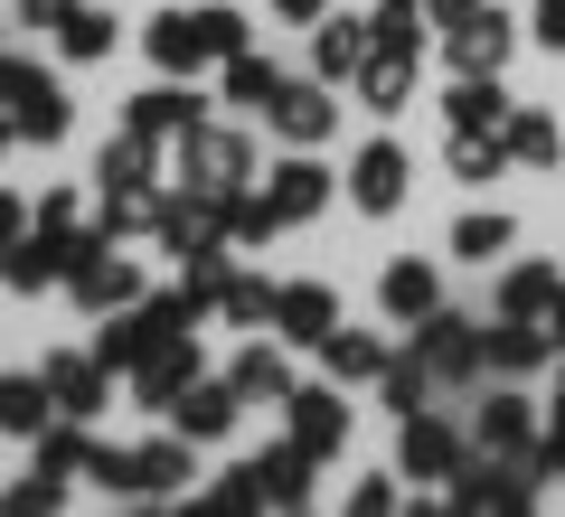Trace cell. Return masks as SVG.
I'll return each mask as SVG.
<instances>
[{
	"mask_svg": "<svg viewBox=\"0 0 565 517\" xmlns=\"http://www.w3.org/2000/svg\"><path fill=\"white\" fill-rule=\"evenodd\" d=\"M349 508H359V517H386V508H405V498H396V480H359V489H349Z\"/></svg>",
	"mask_w": 565,
	"mask_h": 517,
	"instance_id": "cell-49",
	"label": "cell"
},
{
	"mask_svg": "<svg viewBox=\"0 0 565 517\" xmlns=\"http://www.w3.org/2000/svg\"><path fill=\"white\" fill-rule=\"evenodd\" d=\"M377 396L396 405V414H415V405H434V367L405 348V358H386V367H377Z\"/></svg>",
	"mask_w": 565,
	"mask_h": 517,
	"instance_id": "cell-40",
	"label": "cell"
},
{
	"mask_svg": "<svg viewBox=\"0 0 565 517\" xmlns=\"http://www.w3.org/2000/svg\"><path fill=\"white\" fill-rule=\"evenodd\" d=\"M226 386H236L245 405H282V396H292V367H282V348H264V338H255V348H236Z\"/></svg>",
	"mask_w": 565,
	"mask_h": 517,
	"instance_id": "cell-28",
	"label": "cell"
},
{
	"mask_svg": "<svg viewBox=\"0 0 565 517\" xmlns=\"http://www.w3.org/2000/svg\"><path fill=\"white\" fill-rule=\"evenodd\" d=\"M282 423H292V442H302L311 461H330L349 442V396L340 386H292V396H282Z\"/></svg>",
	"mask_w": 565,
	"mask_h": 517,
	"instance_id": "cell-9",
	"label": "cell"
},
{
	"mask_svg": "<svg viewBox=\"0 0 565 517\" xmlns=\"http://www.w3.org/2000/svg\"><path fill=\"white\" fill-rule=\"evenodd\" d=\"M85 480H95V489H114V498H141V461L114 452V442H85Z\"/></svg>",
	"mask_w": 565,
	"mask_h": 517,
	"instance_id": "cell-42",
	"label": "cell"
},
{
	"mask_svg": "<svg viewBox=\"0 0 565 517\" xmlns=\"http://www.w3.org/2000/svg\"><path fill=\"white\" fill-rule=\"evenodd\" d=\"M151 292V282H141V263L122 255V245H104V236H85L76 245V263H66V301H76V311H132V301Z\"/></svg>",
	"mask_w": 565,
	"mask_h": 517,
	"instance_id": "cell-2",
	"label": "cell"
},
{
	"mask_svg": "<svg viewBox=\"0 0 565 517\" xmlns=\"http://www.w3.org/2000/svg\"><path fill=\"white\" fill-rule=\"evenodd\" d=\"M189 338H199V330H170V338H151V348L132 358V396L151 405V414H170V405L199 386V348H189Z\"/></svg>",
	"mask_w": 565,
	"mask_h": 517,
	"instance_id": "cell-6",
	"label": "cell"
},
{
	"mask_svg": "<svg viewBox=\"0 0 565 517\" xmlns=\"http://www.w3.org/2000/svg\"><path fill=\"white\" fill-rule=\"evenodd\" d=\"M39 57H20V47H0V114H10V104H29V95H39Z\"/></svg>",
	"mask_w": 565,
	"mask_h": 517,
	"instance_id": "cell-46",
	"label": "cell"
},
{
	"mask_svg": "<svg viewBox=\"0 0 565 517\" xmlns=\"http://www.w3.org/2000/svg\"><path fill=\"white\" fill-rule=\"evenodd\" d=\"M264 122H274V141H292V151H321V141L340 132V104H330V85H282V95L264 104Z\"/></svg>",
	"mask_w": 565,
	"mask_h": 517,
	"instance_id": "cell-11",
	"label": "cell"
},
{
	"mask_svg": "<svg viewBox=\"0 0 565 517\" xmlns=\"http://www.w3.org/2000/svg\"><path fill=\"white\" fill-rule=\"evenodd\" d=\"M245 180H255V132H245V122H217V114H207L199 132L180 141V189H207V198H236Z\"/></svg>",
	"mask_w": 565,
	"mask_h": 517,
	"instance_id": "cell-1",
	"label": "cell"
},
{
	"mask_svg": "<svg viewBox=\"0 0 565 517\" xmlns=\"http://www.w3.org/2000/svg\"><path fill=\"white\" fill-rule=\"evenodd\" d=\"M39 377H47V405H57V414L95 423V414H104V377H114V367H104L95 348H57V358H47Z\"/></svg>",
	"mask_w": 565,
	"mask_h": 517,
	"instance_id": "cell-12",
	"label": "cell"
},
{
	"mask_svg": "<svg viewBox=\"0 0 565 517\" xmlns=\"http://www.w3.org/2000/svg\"><path fill=\"white\" fill-rule=\"evenodd\" d=\"M377 301H386V320H424V311H444V273L424 255H396L386 282H377Z\"/></svg>",
	"mask_w": 565,
	"mask_h": 517,
	"instance_id": "cell-22",
	"label": "cell"
},
{
	"mask_svg": "<svg viewBox=\"0 0 565 517\" xmlns=\"http://www.w3.org/2000/svg\"><path fill=\"white\" fill-rule=\"evenodd\" d=\"M264 198L282 207V226H311V217H321L330 198H340V180H330L321 160H282L274 180H264Z\"/></svg>",
	"mask_w": 565,
	"mask_h": 517,
	"instance_id": "cell-21",
	"label": "cell"
},
{
	"mask_svg": "<svg viewBox=\"0 0 565 517\" xmlns=\"http://www.w3.org/2000/svg\"><path fill=\"white\" fill-rule=\"evenodd\" d=\"M546 358H556V330H546V320H500V330H481V367H500L509 386L537 377Z\"/></svg>",
	"mask_w": 565,
	"mask_h": 517,
	"instance_id": "cell-17",
	"label": "cell"
},
{
	"mask_svg": "<svg viewBox=\"0 0 565 517\" xmlns=\"http://www.w3.org/2000/svg\"><path fill=\"white\" fill-rule=\"evenodd\" d=\"M236 414H245V396H236V386H207V377L170 405V423H180L189 442H226V433H236Z\"/></svg>",
	"mask_w": 565,
	"mask_h": 517,
	"instance_id": "cell-24",
	"label": "cell"
},
{
	"mask_svg": "<svg viewBox=\"0 0 565 517\" xmlns=\"http://www.w3.org/2000/svg\"><path fill=\"white\" fill-rule=\"evenodd\" d=\"M537 480H546L537 461H500V452L471 461V452H462V471H452V508H462V517H519Z\"/></svg>",
	"mask_w": 565,
	"mask_h": 517,
	"instance_id": "cell-3",
	"label": "cell"
},
{
	"mask_svg": "<svg viewBox=\"0 0 565 517\" xmlns=\"http://www.w3.org/2000/svg\"><path fill=\"white\" fill-rule=\"evenodd\" d=\"M29 217H39V236L85 245V198H76V189H47V198H29Z\"/></svg>",
	"mask_w": 565,
	"mask_h": 517,
	"instance_id": "cell-43",
	"label": "cell"
},
{
	"mask_svg": "<svg viewBox=\"0 0 565 517\" xmlns=\"http://www.w3.org/2000/svg\"><path fill=\"white\" fill-rule=\"evenodd\" d=\"M29 226H39V217H29V198H20V189H0V255H10Z\"/></svg>",
	"mask_w": 565,
	"mask_h": 517,
	"instance_id": "cell-50",
	"label": "cell"
},
{
	"mask_svg": "<svg viewBox=\"0 0 565 517\" xmlns=\"http://www.w3.org/2000/svg\"><path fill=\"white\" fill-rule=\"evenodd\" d=\"M217 95H226V114H264L282 95V66L255 57V47H236V57H217Z\"/></svg>",
	"mask_w": 565,
	"mask_h": 517,
	"instance_id": "cell-25",
	"label": "cell"
},
{
	"mask_svg": "<svg viewBox=\"0 0 565 517\" xmlns=\"http://www.w3.org/2000/svg\"><path fill=\"white\" fill-rule=\"evenodd\" d=\"M444 47H452V66H462V76H500L509 66V47H519V29H509V10H471L462 29H444Z\"/></svg>",
	"mask_w": 565,
	"mask_h": 517,
	"instance_id": "cell-13",
	"label": "cell"
},
{
	"mask_svg": "<svg viewBox=\"0 0 565 517\" xmlns=\"http://www.w3.org/2000/svg\"><path fill=\"white\" fill-rule=\"evenodd\" d=\"M199 39L217 47V57H236V47H245V10H226V0H207V10H199Z\"/></svg>",
	"mask_w": 565,
	"mask_h": 517,
	"instance_id": "cell-47",
	"label": "cell"
},
{
	"mask_svg": "<svg viewBox=\"0 0 565 517\" xmlns=\"http://www.w3.org/2000/svg\"><path fill=\"white\" fill-rule=\"evenodd\" d=\"M452 180H500V170H509V141L500 132H452Z\"/></svg>",
	"mask_w": 565,
	"mask_h": 517,
	"instance_id": "cell-41",
	"label": "cell"
},
{
	"mask_svg": "<svg viewBox=\"0 0 565 517\" xmlns=\"http://www.w3.org/2000/svg\"><path fill=\"white\" fill-rule=\"evenodd\" d=\"M217 320H226V330H274V282H264V273H226Z\"/></svg>",
	"mask_w": 565,
	"mask_h": 517,
	"instance_id": "cell-35",
	"label": "cell"
},
{
	"mask_svg": "<svg viewBox=\"0 0 565 517\" xmlns=\"http://www.w3.org/2000/svg\"><path fill=\"white\" fill-rule=\"evenodd\" d=\"M141 57L161 66V76H199V66H217V47L199 39V20H189V10H161V20L141 29Z\"/></svg>",
	"mask_w": 565,
	"mask_h": 517,
	"instance_id": "cell-20",
	"label": "cell"
},
{
	"mask_svg": "<svg viewBox=\"0 0 565 517\" xmlns=\"http://www.w3.org/2000/svg\"><path fill=\"white\" fill-rule=\"evenodd\" d=\"M367 39H377V47H396V57H424L434 20H424V0H386L377 20H367Z\"/></svg>",
	"mask_w": 565,
	"mask_h": 517,
	"instance_id": "cell-36",
	"label": "cell"
},
{
	"mask_svg": "<svg viewBox=\"0 0 565 517\" xmlns=\"http://www.w3.org/2000/svg\"><path fill=\"white\" fill-rule=\"evenodd\" d=\"M47 423H57V405H47V377H0V433L39 442Z\"/></svg>",
	"mask_w": 565,
	"mask_h": 517,
	"instance_id": "cell-32",
	"label": "cell"
},
{
	"mask_svg": "<svg viewBox=\"0 0 565 517\" xmlns=\"http://www.w3.org/2000/svg\"><path fill=\"white\" fill-rule=\"evenodd\" d=\"M349 85H359V95L377 104V114H396V104L415 95V57H396V47H367V66H359Z\"/></svg>",
	"mask_w": 565,
	"mask_h": 517,
	"instance_id": "cell-34",
	"label": "cell"
},
{
	"mask_svg": "<svg viewBox=\"0 0 565 517\" xmlns=\"http://www.w3.org/2000/svg\"><path fill=\"white\" fill-rule=\"evenodd\" d=\"M546 471H565V452H556V461H546Z\"/></svg>",
	"mask_w": 565,
	"mask_h": 517,
	"instance_id": "cell-56",
	"label": "cell"
},
{
	"mask_svg": "<svg viewBox=\"0 0 565 517\" xmlns=\"http://www.w3.org/2000/svg\"><path fill=\"white\" fill-rule=\"evenodd\" d=\"M500 141H509V160H527V170H556V160H565V132H556V114H527V104H509Z\"/></svg>",
	"mask_w": 565,
	"mask_h": 517,
	"instance_id": "cell-29",
	"label": "cell"
},
{
	"mask_svg": "<svg viewBox=\"0 0 565 517\" xmlns=\"http://www.w3.org/2000/svg\"><path fill=\"white\" fill-rule=\"evenodd\" d=\"M104 198H151V189H161V141H141L132 122H122L114 141H104Z\"/></svg>",
	"mask_w": 565,
	"mask_h": 517,
	"instance_id": "cell-19",
	"label": "cell"
},
{
	"mask_svg": "<svg viewBox=\"0 0 565 517\" xmlns=\"http://www.w3.org/2000/svg\"><path fill=\"white\" fill-rule=\"evenodd\" d=\"M122 122H132L141 141H189L207 122V95H189V85L170 76V85H151V95H132V114H122Z\"/></svg>",
	"mask_w": 565,
	"mask_h": 517,
	"instance_id": "cell-14",
	"label": "cell"
},
{
	"mask_svg": "<svg viewBox=\"0 0 565 517\" xmlns=\"http://www.w3.org/2000/svg\"><path fill=\"white\" fill-rule=\"evenodd\" d=\"M462 452H471V442L452 433L444 414H424V405L396 423V471L405 480H452V471H462Z\"/></svg>",
	"mask_w": 565,
	"mask_h": 517,
	"instance_id": "cell-8",
	"label": "cell"
},
{
	"mask_svg": "<svg viewBox=\"0 0 565 517\" xmlns=\"http://www.w3.org/2000/svg\"><path fill=\"white\" fill-rule=\"evenodd\" d=\"M245 508H264V480H255V461H245V471H226L217 489L199 498V517H245Z\"/></svg>",
	"mask_w": 565,
	"mask_h": 517,
	"instance_id": "cell-44",
	"label": "cell"
},
{
	"mask_svg": "<svg viewBox=\"0 0 565 517\" xmlns=\"http://www.w3.org/2000/svg\"><path fill=\"white\" fill-rule=\"evenodd\" d=\"M66 263H76V245H57V236H39V226H29V236L0 255V282H10L20 301H39V292H57V282H66Z\"/></svg>",
	"mask_w": 565,
	"mask_h": 517,
	"instance_id": "cell-18",
	"label": "cell"
},
{
	"mask_svg": "<svg viewBox=\"0 0 565 517\" xmlns=\"http://www.w3.org/2000/svg\"><path fill=\"white\" fill-rule=\"evenodd\" d=\"M10 141H20V122H10V114H0V151H10Z\"/></svg>",
	"mask_w": 565,
	"mask_h": 517,
	"instance_id": "cell-55",
	"label": "cell"
},
{
	"mask_svg": "<svg viewBox=\"0 0 565 517\" xmlns=\"http://www.w3.org/2000/svg\"><path fill=\"white\" fill-rule=\"evenodd\" d=\"M527 39H537V47H556V57H565V0H537V10H527Z\"/></svg>",
	"mask_w": 565,
	"mask_h": 517,
	"instance_id": "cell-48",
	"label": "cell"
},
{
	"mask_svg": "<svg viewBox=\"0 0 565 517\" xmlns=\"http://www.w3.org/2000/svg\"><path fill=\"white\" fill-rule=\"evenodd\" d=\"M405 189H415V160L396 141H359V160H349V207L359 217H396Z\"/></svg>",
	"mask_w": 565,
	"mask_h": 517,
	"instance_id": "cell-5",
	"label": "cell"
},
{
	"mask_svg": "<svg viewBox=\"0 0 565 517\" xmlns=\"http://www.w3.org/2000/svg\"><path fill=\"white\" fill-rule=\"evenodd\" d=\"M10 122H20V141H66L76 104H66V85H39L29 104H10Z\"/></svg>",
	"mask_w": 565,
	"mask_h": 517,
	"instance_id": "cell-39",
	"label": "cell"
},
{
	"mask_svg": "<svg viewBox=\"0 0 565 517\" xmlns=\"http://www.w3.org/2000/svg\"><path fill=\"white\" fill-rule=\"evenodd\" d=\"M367 47H377V39H367V20L321 10V20H311V76H321V85H349V76L367 66Z\"/></svg>",
	"mask_w": 565,
	"mask_h": 517,
	"instance_id": "cell-15",
	"label": "cell"
},
{
	"mask_svg": "<svg viewBox=\"0 0 565 517\" xmlns=\"http://www.w3.org/2000/svg\"><path fill=\"white\" fill-rule=\"evenodd\" d=\"M57 47H66V57H76V66H95V57H114V10H104V0H76V10H66V20H57Z\"/></svg>",
	"mask_w": 565,
	"mask_h": 517,
	"instance_id": "cell-33",
	"label": "cell"
},
{
	"mask_svg": "<svg viewBox=\"0 0 565 517\" xmlns=\"http://www.w3.org/2000/svg\"><path fill=\"white\" fill-rule=\"evenodd\" d=\"M537 452H546V461L565 452V396H556V414H546V442H537Z\"/></svg>",
	"mask_w": 565,
	"mask_h": 517,
	"instance_id": "cell-54",
	"label": "cell"
},
{
	"mask_svg": "<svg viewBox=\"0 0 565 517\" xmlns=\"http://www.w3.org/2000/svg\"><path fill=\"white\" fill-rule=\"evenodd\" d=\"M66 10H76V0H20V20H29V29H57Z\"/></svg>",
	"mask_w": 565,
	"mask_h": 517,
	"instance_id": "cell-52",
	"label": "cell"
},
{
	"mask_svg": "<svg viewBox=\"0 0 565 517\" xmlns=\"http://www.w3.org/2000/svg\"><path fill=\"white\" fill-rule=\"evenodd\" d=\"M274 236H282V207L264 189H236L226 198V245H274Z\"/></svg>",
	"mask_w": 565,
	"mask_h": 517,
	"instance_id": "cell-38",
	"label": "cell"
},
{
	"mask_svg": "<svg viewBox=\"0 0 565 517\" xmlns=\"http://www.w3.org/2000/svg\"><path fill=\"white\" fill-rule=\"evenodd\" d=\"M471 452H500V461H537L546 471V452H537V414H527V396H490L481 414H471Z\"/></svg>",
	"mask_w": 565,
	"mask_h": 517,
	"instance_id": "cell-10",
	"label": "cell"
},
{
	"mask_svg": "<svg viewBox=\"0 0 565 517\" xmlns=\"http://www.w3.org/2000/svg\"><path fill=\"white\" fill-rule=\"evenodd\" d=\"M509 236H519V226H509L500 207H471V217L452 226V255H462V263H500V255H509Z\"/></svg>",
	"mask_w": 565,
	"mask_h": 517,
	"instance_id": "cell-37",
	"label": "cell"
},
{
	"mask_svg": "<svg viewBox=\"0 0 565 517\" xmlns=\"http://www.w3.org/2000/svg\"><path fill=\"white\" fill-rule=\"evenodd\" d=\"M444 122H452V132H500V122H509V95H500V76H452V95H444Z\"/></svg>",
	"mask_w": 565,
	"mask_h": 517,
	"instance_id": "cell-26",
	"label": "cell"
},
{
	"mask_svg": "<svg viewBox=\"0 0 565 517\" xmlns=\"http://www.w3.org/2000/svg\"><path fill=\"white\" fill-rule=\"evenodd\" d=\"M311 471H321V461H311L302 442L264 452V461H255V480H264V508H302V498H311Z\"/></svg>",
	"mask_w": 565,
	"mask_h": 517,
	"instance_id": "cell-31",
	"label": "cell"
},
{
	"mask_svg": "<svg viewBox=\"0 0 565 517\" xmlns=\"http://www.w3.org/2000/svg\"><path fill=\"white\" fill-rule=\"evenodd\" d=\"M330 330H340V301H330V282H282V292H274V338H292V348H321Z\"/></svg>",
	"mask_w": 565,
	"mask_h": 517,
	"instance_id": "cell-16",
	"label": "cell"
},
{
	"mask_svg": "<svg viewBox=\"0 0 565 517\" xmlns=\"http://www.w3.org/2000/svg\"><path fill=\"white\" fill-rule=\"evenodd\" d=\"M151 236H161L170 255H207V245H226V198L170 189V198H151Z\"/></svg>",
	"mask_w": 565,
	"mask_h": 517,
	"instance_id": "cell-4",
	"label": "cell"
},
{
	"mask_svg": "<svg viewBox=\"0 0 565 517\" xmlns=\"http://www.w3.org/2000/svg\"><path fill=\"white\" fill-rule=\"evenodd\" d=\"M471 10H481V0H424V20H434V29H462Z\"/></svg>",
	"mask_w": 565,
	"mask_h": 517,
	"instance_id": "cell-51",
	"label": "cell"
},
{
	"mask_svg": "<svg viewBox=\"0 0 565 517\" xmlns=\"http://www.w3.org/2000/svg\"><path fill=\"white\" fill-rule=\"evenodd\" d=\"M321 10H330V0H274V20H292V29H311Z\"/></svg>",
	"mask_w": 565,
	"mask_h": 517,
	"instance_id": "cell-53",
	"label": "cell"
},
{
	"mask_svg": "<svg viewBox=\"0 0 565 517\" xmlns=\"http://www.w3.org/2000/svg\"><path fill=\"white\" fill-rule=\"evenodd\" d=\"M386 358H396V348H386L377 330H330V338H321V377H330V386H377Z\"/></svg>",
	"mask_w": 565,
	"mask_h": 517,
	"instance_id": "cell-23",
	"label": "cell"
},
{
	"mask_svg": "<svg viewBox=\"0 0 565 517\" xmlns=\"http://www.w3.org/2000/svg\"><path fill=\"white\" fill-rule=\"evenodd\" d=\"M189 452H199V442H189L180 423H170L161 442H141V452H132L141 461V498H180L189 489Z\"/></svg>",
	"mask_w": 565,
	"mask_h": 517,
	"instance_id": "cell-27",
	"label": "cell"
},
{
	"mask_svg": "<svg viewBox=\"0 0 565 517\" xmlns=\"http://www.w3.org/2000/svg\"><path fill=\"white\" fill-rule=\"evenodd\" d=\"M556 292H565L556 263H509V282H500V320H546V311H556Z\"/></svg>",
	"mask_w": 565,
	"mask_h": 517,
	"instance_id": "cell-30",
	"label": "cell"
},
{
	"mask_svg": "<svg viewBox=\"0 0 565 517\" xmlns=\"http://www.w3.org/2000/svg\"><path fill=\"white\" fill-rule=\"evenodd\" d=\"M415 358L434 367V386H471V377H481V330L452 320V311H424L415 320Z\"/></svg>",
	"mask_w": 565,
	"mask_h": 517,
	"instance_id": "cell-7",
	"label": "cell"
},
{
	"mask_svg": "<svg viewBox=\"0 0 565 517\" xmlns=\"http://www.w3.org/2000/svg\"><path fill=\"white\" fill-rule=\"evenodd\" d=\"M57 498H66L57 471H29V480H10V498H0V508H10V517H47Z\"/></svg>",
	"mask_w": 565,
	"mask_h": 517,
	"instance_id": "cell-45",
	"label": "cell"
}]
</instances>
